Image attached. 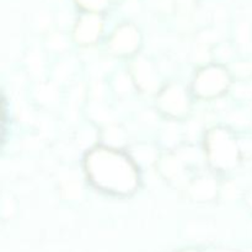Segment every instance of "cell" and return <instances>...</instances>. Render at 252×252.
Listing matches in <instances>:
<instances>
[{
    "label": "cell",
    "mask_w": 252,
    "mask_h": 252,
    "mask_svg": "<svg viewBox=\"0 0 252 252\" xmlns=\"http://www.w3.org/2000/svg\"><path fill=\"white\" fill-rule=\"evenodd\" d=\"M80 6L85 9L91 10V11H98L102 10L107 4V0H76Z\"/></svg>",
    "instance_id": "obj_3"
},
{
    "label": "cell",
    "mask_w": 252,
    "mask_h": 252,
    "mask_svg": "<svg viewBox=\"0 0 252 252\" xmlns=\"http://www.w3.org/2000/svg\"><path fill=\"white\" fill-rule=\"evenodd\" d=\"M88 172L96 186L111 193H130L137 185V175L129 160L110 149L91 153L88 159Z\"/></svg>",
    "instance_id": "obj_1"
},
{
    "label": "cell",
    "mask_w": 252,
    "mask_h": 252,
    "mask_svg": "<svg viewBox=\"0 0 252 252\" xmlns=\"http://www.w3.org/2000/svg\"><path fill=\"white\" fill-rule=\"evenodd\" d=\"M101 27V21L96 15L89 14L86 16L81 17L80 22L78 24V30H76V34L80 36V39H85V41H91L94 37L98 33Z\"/></svg>",
    "instance_id": "obj_2"
}]
</instances>
